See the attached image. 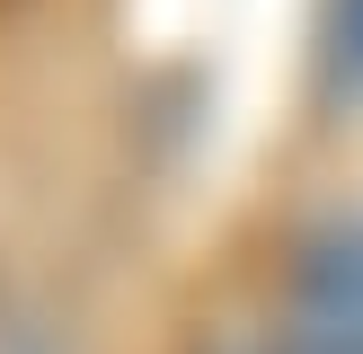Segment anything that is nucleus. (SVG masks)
<instances>
[{"label":"nucleus","instance_id":"f257e3e1","mask_svg":"<svg viewBox=\"0 0 363 354\" xmlns=\"http://www.w3.org/2000/svg\"><path fill=\"white\" fill-rule=\"evenodd\" d=\"M284 354H363V222H328L293 266Z\"/></svg>","mask_w":363,"mask_h":354},{"label":"nucleus","instance_id":"f03ea898","mask_svg":"<svg viewBox=\"0 0 363 354\" xmlns=\"http://www.w3.org/2000/svg\"><path fill=\"white\" fill-rule=\"evenodd\" d=\"M319 71L346 106H363V0H328L319 9Z\"/></svg>","mask_w":363,"mask_h":354}]
</instances>
